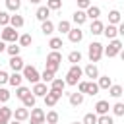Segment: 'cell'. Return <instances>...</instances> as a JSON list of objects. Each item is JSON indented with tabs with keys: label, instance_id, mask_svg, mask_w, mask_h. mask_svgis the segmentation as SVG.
<instances>
[{
	"label": "cell",
	"instance_id": "cell-43",
	"mask_svg": "<svg viewBox=\"0 0 124 124\" xmlns=\"http://www.w3.org/2000/svg\"><path fill=\"white\" fill-rule=\"evenodd\" d=\"M70 29H72V27H70V21H66V19H62V21L58 23V31H60V33H68Z\"/></svg>",
	"mask_w": 124,
	"mask_h": 124
},
{
	"label": "cell",
	"instance_id": "cell-50",
	"mask_svg": "<svg viewBox=\"0 0 124 124\" xmlns=\"http://www.w3.org/2000/svg\"><path fill=\"white\" fill-rule=\"evenodd\" d=\"M6 46H8V45H6V41H2V39H0V52H4V50H6Z\"/></svg>",
	"mask_w": 124,
	"mask_h": 124
},
{
	"label": "cell",
	"instance_id": "cell-32",
	"mask_svg": "<svg viewBox=\"0 0 124 124\" xmlns=\"http://www.w3.org/2000/svg\"><path fill=\"white\" fill-rule=\"evenodd\" d=\"M68 60H70L72 64H79V62H81V52H79V50H72V52L68 54Z\"/></svg>",
	"mask_w": 124,
	"mask_h": 124
},
{
	"label": "cell",
	"instance_id": "cell-8",
	"mask_svg": "<svg viewBox=\"0 0 124 124\" xmlns=\"http://www.w3.org/2000/svg\"><path fill=\"white\" fill-rule=\"evenodd\" d=\"M35 97H45L46 93H48V87H46V83L45 81H37V83H33V91H31Z\"/></svg>",
	"mask_w": 124,
	"mask_h": 124
},
{
	"label": "cell",
	"instance_id": "cell-3",
	"mask_svg": "<svg viewBox=\"0 0 124 124\" xmlns=\"http://www.w3.org/2000/svg\"><path fill=\"white\" fill-rule=\"evenodd\" d=\"M21 76H23V79H27V81H31V83L41 81V74L37 72V68H35V66H23Z\"/></svg>",
	"mask_w": 124,
	"mask_h": 124
},
{
	"label": "cell",
	"instance_id": "cell-1",
	"mask_svg": "<svg viewBox=\"0 0 124 124\" xmlns=\"http://www.w3.org/2000/svg\"><path fill=\"white\" fill-rule=\"evenodd\" d=\"M83 76V70L79 68V64H72V68L68 70V74H66V85H78V81H79V78Z\"/></svg>",
	"mask_w": 124,
	"mask_h": 124
},
{
	"label": "cell",
	"instance_id": "cell-33",
	"mask_svg": "<svg viewBox=\"0 0 124 124\" xmlns=\"http://www.w3.org/2000/svg\"><path fill=\"white\" fill-rule=\"evenodd\" d=\"M29 93H31V89H27V87H23V85H19V87L16 89V97H17V99H21V101H23Z\"/></svg>",
	"mask_w": 124,
	"mask_h": 124
},
{
	"label": "cell",
	"instance_id": "cell-4",
	"mask_svg": "<svg viewBox=\"0 0 124 124\" xmlns=\"http://www.w3.org/2000/svg\"><path fill=\"white\" fill-rule=\"evenodd\" d=\"M0 39L6 41V43H16V41L19 39V35H17V31H16L12 25H6V27L2 29V33H0Z\"/></svg>",
	"mask_w": 124,
	"mask_h": 124
},
{
	"label": "cell",
	"instance_id": "cell-21",
	"mask_svg": "<svg viewBox=\"0 0 124 124\" xmlns=\"http://www.w3.org/2000/svg\"><path fill=\"white\" fill-rule=\"evenodd\" d=\"M81 103H83V93H79V91L78 93H70V105L72 107H79Z\"/></svg>",
	"mask_w": 124,
	"mask_h": 124
},
{
	"label": "cell",
	"instance_id": "cell-54",
	"mask_svg": "<svg viewBox=\"0 0 124 124\" xmlns=\"http://www.w3.org/2000/svg\"><path fill=\"white\" fill-rule=\"evenodd\" d=\"M29 2H31V4H39L41 0H29Z\"/></svg>",
	"mask_w": 124,
	"mask_h": 124
},
{
	"label": "cell",
	"instance_id": "cell-31",
	"mask_svg": "<svg viewBox=\"0 0 124 124\" xmlns=\"http://www.w3.org/2000/svg\"><path fill=\"white\" fill-rule=\"evenodd\" d=\"M48 46H50L52 50H58V48H62L64 45H62V39H60V37H52V39L48 41Z\"/></svg>",
	"mask_w": 124,
	"mask_h": 124
},
{
	"label": "cell",
	"instance_id": "cell-30",
	"mask_svg": "<svg viewBox=\"0 0 124 124\" xmlns=\"http://www.w3.org/2000/svg\"><path fill=\"white\" fill-rule=\"evenodd\" d=\"M6 8L10 12H17L21 8V0H6Z\"/></svg>",
	"mask_w": 124,
	"mask_h": 124
},
{
	"label": "cell",
	"instance_id": "cell-24",
	"mask_svg": "<svg viewBox=\"0 0 124 124\" xmlns=\"http://www.w3.org/2000/svg\"><path fill=\"white\" fill-rule=\"evenodd\" d=\"M41 31H43V35H52V33H54V23H52L50 19L43 21V25H41Z\"/></svg>",
	"mask_w": 124,
	"mask_h": 124
},
{
	"label": "cell",
	"instance_id": "cell-11",
	"mask_svg": "<svg viewBox=\"0 0 124 124\" xmlns=\"http://www.w3.org/2000/svg\"><path fill=\"white\" fill-rule=\"evenodd\" d=\"M103 35H105L107 39H116V35H118V27H116V25H112V23L105 25V29H103Z\"/></svg>",
	"mask_w": 124,
	"mask_h": 124
},
{
	"label": "cell",
	"instance_id": "cell-10",
	"mask_svg": "<svg viewBox=\"0 0 124 124\" xmlns=\"http://www.w3.org/2000/svg\"><path fill=\"white\" fill-rule=\"evenodd\" d=\"M12 116H14V110L10 107H0V124H8Z\"/></svg>",
	"mask_w": 124,
	"mask_h": 124
},
{
	"label": "cell",
	"instance_id": "cell-38",
	"mask_svg": "<svg viewBox=\"0 0 124 124\" xmlns=\"http://www.w3.org/2000/svg\"><path fill=\"white\" fill-rule=\"evenodd\" d=\"M83 124H97V114L95 112H87L83 116Z\"/></svg>",
	"mask_w": 124,
	"mask_h": 124
},
{
	"label": "cell",
	"instance_id": "cell-56",
	"mask_svg": "<svg viewBox=\"0 0 124 124\" xmlns=\"http://www.w3.org/2000/svg\"><path fill=\"white\" fill-rule=\"evenodd\" d=\"M122 89H124V85H122Z\"/></svg>",
	"mask_w": 124,
	"mask_h": 124
},
{
	"label": "cell",
	"instance_id": "cell-34",
	"mask_svg": "<svg viewBox=\"0 0 124 124\" xmlns=\"http://www.w3.org/2000/svg\"><path fill=\"white\" fill-rule=\"evenodd\" d=\"M35 101H37V97H35L33 93H29V95L23 99V107H25V108H33V107H35Z\"/></svg>",
	"mask_w": 124,
	"mask_h": 124
},
{
	"label": "cell",
	"instance_id": "cell-9",
	"mask_svg": "<svg viewBox=\"0 0 124 124\" xmlns=\"http://www.w3.org/2000/svg\"><path fill=\"white\" fill-rule=\"evenodd\" d=\"M8 64H10V68H12L14 72H21V70H23V66H25V64H23V58H21L19 54H17V56H12Z\"/></svg>",
	"mask_w": 124,
	"mask_h": 124
},
{
	"label": "cell",
	"instance_id": "cell-5",
	"mask_svg": "<svg viewBox=\"0 0 124 124\" xmlns=\"http://www.w3.org/2000/svg\"><path fill=\"white\" fill-rule=\"evenodd\" d=\"M122 50V43L118 41V39H110V43H108V46L105 48V54L108 56V58H114L118 52Z\"/></svg>",
	"mask_w": 124,
	"mask_h": 124
},
{
	"label": "cell",
	"instance_id": "cell-6",
	"mask_svg": "<svg viewBox=\"0 0 124 124\" xmlns=\"http://www.w3.org/2000/svg\"><path fill=\"white\" fill-rule=\"evenodd\" d=\"M62 97V91H54V89H48V93L45 95V105L46 107H54L58 103V99Z\"/></svg>",
	"mask_w": 124,
	"mask_h": 124
},
{
	"label": "cell",
	"instance_id": "cell-51",
	"mask_svg": "<svg viewBox=\"0 0 124 124\" xmlns=\"http://www.w3.org/2000/svg\"><path fill=\"white\" fill-rule=\"evenodd\" d=\"M118 35H122V37H124V21L118 25Z\"/></svg>",
	"mask_w": 124,
	"mask_h": 124
},
{
	"label": "cell",
	"instance_id": "cell-53",
	"mask_svg": "<svg viewBox=\"0 0 124 124\" xmlns=\"http://www.w3.org/2000/svg\"><path fill=\"white\" fill-rule=\"evenodd\" d=\"M8 124H21L19 120H12V122H8Z\"/></svg>",
	"mask_w": 124,
	"mask_h": 124
},
{
	"label": "cell",
	"instance_id": "cell-36",
	"mask_svg": "<svg viewBox=\"0 0 124 124\" xmlns=\"http://www.w3.org/2000/svg\"><path fill=\"white\" fill-rule=\"evenodd\" d=\"M17 41H19V46H29V45L33 43V39H31V35H29V33L21 35V37H19Z\"/></svg>",
	"mask_w": 124,
	"mask_h": 124
},
{
	"label": "cell",
	"instance_id": "cell-25",
	"mask_svg": "<svg viewBox=\"0 0 124 124\" xmlns=\"http://www.w3.org/2000/svg\"><path fill=\"white\" fill-rule=\"evenodd\" d=\"M64 87H66V81L60 78H54L50 81V89H54V91H64Z\"/></svg>",
	"mask_w": 124,
	"mask_h": 124
},
{
	"label": "cell",
	"instance_id": "cell-14",
	"mask_svg": "<svg viewBox=\"0 0 124 124\" xmlns=\"http://www.w3.org/2000/svg\"><path fill=\"white\" fill-rule=\"evenodd\" d=\"M83 74L87 76V78H91V79H95V78H99V70H97V66L91 62V64H87L85 68H83Z\"/></svg>",
	"mask_w": 124,
	"mask_h": 124
},
{
	"label": "cell",
	"instance_id": "cell-2",
	"mask_svg": "<svg viewBox=\"0 0 124 124\" xmlns=\"http://www.w3.org/2000/svg\"><path fill=\"white\" fill-rule=\"evenodd\" d=\"M87 56H89V60L95 64V62H99L101 60V56H103V45L101 43H91L89 46H87Z\"/></svg>",
	"mask_w": 124,
	"mask_h": 124
},
{
	"label": "cell",
	"instance_id": "cell-49",
	"mask_svg": "<svg viewBox=\"0 0 124 124\" xmlns=\"http://www.w3.org/2000/svg\"><path fill=\"white\" fill-rule=\"evenodd\" d=\"M85 89H87V81H78V91L85 93Z\"/></svg>",
	"mask_w": 124,
	"mask_h": 124
},
{
	"label": "cell",
	"instance_id": "cell-46",
	"mask_svg": "<svg viewBox=\"0 0 124 124\" xmlns=\"http://www.w3.org/2000/svg\"><path fill=\"white\" fill-rule=\"evenodd\" d=\"M89 6H91L89 0H78V10H87Z\"/></svg>",
	"mask_w": 124,
	"mask_h": 124
},
{
	"label": "cell",
	"instance_id": "cell-27",
	"mask_svg": "<svg viewBox=\"0 0 124 124\" xmlns=\"http://www.w3.org/2000/svg\"><path fill=\"white\" fill-rule=\"evenodd\" d=\"M108 23H112V25L120 23V12L118 10H110L108 12Z\"/></svg>",
	"mask_w": 124,
	"mask_h": 124
},
{
	"label": "cell",
	"instance_id": "cell-19",
	"mask_svg": "<svg viewBox=\"0 0 124 124\" xmlns=\"http://www.w3.org/2000/svg\"><path fill=\"white\" fill-rule=\"evenodd\" d=\"M35 16H37V19H39V21H46V19H48V16H50V10H48L46 6H41V8L37 10V14H35Z\"/></svg>",
	"mask_w": 124,
	"mask_h": 124
},
{
	"label": "cell",
	"instance_id": "cell-42",
	"mask_svg": "<svg viewBox=\"0 0 124 124\" xmlns=\"http://www.w3.org/2000/svg\"><path fill=\"white\" fill-rule=\"evenodd\" d=\"M112 108V112L116 114V116H124V103H116L114 107H110Z\"/></svg>",
	"mask_w": 124,
	"mask_h": 124
},
{
	"label": "cell",
	"instance_id": "cell-15",
	"mask_svg": "<svg viewBox=\"0 0 124 124\" xmlns=\"http://www.w3.org/2000/svg\"><path fill=\"white\" fill-rule=\"evenodd\" d=\"M72 19H74V23H76V25H83V23H85V19H87V14H85L83 10H76Z\"/></svg>",
	"mask_w": 124,
	"mask_h": 124
},
{
	"label": "cell",
	"instance_id": "cell-52",
	"mask_svg": "<svg viewBox=\"0 0 124 124\" xmlns=\"http://www.w3.org/2000/svg\"><path fill=\"white\" fill-rule=\"evenodd\" d=\"M118 54H120V58H122V62H124V48H122V50H120Z\"/></svg>",
	"mask_w": 124,
	"mask_h": 124
},
{
	"label": "cell",
	"instance_id": "cell-44",
	"mask_svg": "<svg viewBox=\"0 0 124 124\" xmlns=\"http://www.w3.org/2000/svg\"><path fill=\"white\" fill-rule=\"evenodd\" d=\"M8 99H10V91L0 85V103H8Z\"/></svg>",
	"mask_w": 124,
	"mask_h": 124
},
{
	"label": "cell",
	"instance_id": "cell-13",
	"mask_svg": "<svg viewBox=\"0 0 124 124\" xmlns=\"http://www.w3.org/2000/svg\"><path fill=\"white\" fill-rule=\"evenodd\" d=\"M14 118H16V120H19V122L27 120V118H29V108H25V107L16 108V110H14Z\"/></svg>",
	"mask_w": 124,
	"mask_h": 124
},
{
	"label": "cell",
	"instance_id": "cell-12",
	"mask_svg": "<svg viewBox=\"0 0 124 124\" xmlns=\"http://www.w3.org/2000/svg\"><path fill=\"white\" fill-rule=\"evenodd\" d=\"M68 39H70L72 43H79V41L83 39V31H81L79 27H76V29H70V31H68Z\"/></svg>",
	"mask_w": 124,
	"mask_h": 124
},
{
	"label": "cell",
	"instance_id": "cell-41",
	"mask_svg": "<svg viewBox=\"0 0 124 124\" xmlns=\"http://www.w3.org/2000/svg\"><path fill=\"white\" fill-rule=\"evenodd\" d=\"M41 79H43V81H45V83H50V81H52V79H54V74H52V72H50V70H45V72H43V74H41Z\"/></svg>",
	"mask_w": 124,
	"mask_h": 124
},
{
	"label": "cell",
	"instance_id": "cell-37",
	"mask_svg": "<svg viewBox=\"0 0 124 124\" xmlns=\"http://www.w3.org/2000/svg\"><path fill=\"white\" fill-rule=\"evenodd\" d=\"M19 48H21V46H19V45H16V43H12L10 46H6V50H8V54H10V56H17V54H19Z\"/></svg>",
	"mask_w": 124,
	"mask_h": 124
},
{
	"label": "cell",
	"instance_id": "cell-48",
	"mask_svg": "<svg viewBox=\"0 0 124 124\" xmlns=\"http://www.w3.org/2000/svg\"><path fill=\"white\" fill-rule=\"evenodd\" d=\"M58 68H60L58 64H48V62H46V68H45V70H50L52 74H56V72H58Z\"/></svg>",
	"mask_w": 124,
	"mask_h": 124
},
{
	"label": "cell",
	"instance_id": "cell-17",
	"mask_svg": "<svg viewBox=\"0 0 124 124\" xmlns=\"http://www.w3.org/2000/svg\"><path fill=\"white\" fill-rule=\"evenodd\" d=\"M103 29H105V23L103 21H99V19H93V23H91V35H101L103 33Z\"/></svg>",
	"mask_w": 124,
	"mask_h": 124
},
{
	"label": "cell",
	"instance_id": "cell-35",
	"mask_svg": "<svg viewBox=\"0 0 124 124\" xmlns=\"http://www.w3.org/2000/svg\"><path fill=\"white\" fill-rule=\"evenodd\" d=\"M85 93H89V95H97L99 93V85L91 79V81H87V89H85Z\"/></svg>",
	"mask_w": 124,
	"mask_h": 124
},
{
	"label": "cell",
	"instance_id": "cell-16",
	"mask_svg": "<svg viewBox=\"0 0 124 124\" xmlns=\"http://www.w3.org/2000/svg\"><path fill=\"white\" fill-rule=\"evenodd\" d=\"M108 108H110L108 101H97V105H95V112L97 114H108Z\"/></svg>",
	"mask_w": 124,
	"mask_h": 124
},
{
	"label": "cell",
	"instance_id": "cell-47",
	"mask_svg": "<svg viewBox=\"0 0 124 124\" xmlns=\"http://www.w3.org/2000/svg\"><path fill=\"white\" fill-rule=\"evenodd\" d=\"M8 79H10V76L4 72V70H0V85H4V83H8Z\"/></svg>",
	"mask_w": 124,
	"mask_h": 124
},
{
	"label": "cell",
	"instance_id": "cell-20",
	"mask_svg": "<svg viewBox=\"0 0 124 124\" xmlns=\"http://www.w3.org/2000/svg\"><path fill=\"white\" fill-rule=\"evenodd\" d=\"M21 81H23V76H21L19 72H14V74L10 76V79H8V83H10V85H14V87H19V85H21Z\"/></svg>",
	"mask_w": 124,
	"mask_h": 124
},
{
	"label": "cell",
	"instance_id": "cell-39",
	"mask_svg": "<svg viewBox=\"0 0 124 124\" xmlns=\"http://www.w3.org/2000/svg\"><path fill=\"white\" fill-rule=\"evenodd\" d=\"M46 8L48 10H60L62 8V0H46Z\"/></svg>",
	"mask_w": 124,
	"mask_h": 124
},
{
	"label": "cell",
	"instance_id": "cell-55",
	"mask_svg": "<svg viewBox=\"0 0 124 124\" xmlns=\"http://www.w3.org/2000/svg\"><path fill=\"white\" fill-rule=\"evenodd\" d=\"M72 124H83V122H72Z\"/></svg>",
	"mask_w": 124,
	"mask_h": 124
},
{
	"label": "cell",
	"instance_id": "cell-40",
	"mask_svg": "<svg viewBox=\"0 0 124 124\" xmlns=\"http://www.w3.org/2000/svg\"><path fill=\"white\" fill-rule=\"evenodd\" d=\"M97 124H114V122H112V116H108V114H99V116H97Z\"/></svg>",
	"mask_w": 124,
	"mask_h": 124
},
{
	"label": "cell",
	"instance_id": "cell-29",
	"mask_svg": "<svg viewBox=\"0 0 124 124\" xmlns=\"http://www.w3.org/2000/svg\"><path fill=\"white\" fill-rule=\"evenodd\" d=\"M45 122H46V124H56V122H58V112H56V110L46 112V114H45Z\"/></svg>",
	"mask_w": 124,
	"mask_h": 124
},
{
	"label": "cell",
	"instance_id": "cell-23",
	"mask_svg": "<svg viewBox=\"0 0 124 124\" xmlns=\"http://www.w3.org/2000/svg\"><path fill=\"white\" fill-rule=\"evenodd\" d=\"M23 23H25V21H23V17H21V16H17V14H16V16H10V25H12L14 29L23 27Z\"/></svg>",
	"mask_w": 124,
	"mask_h": 124
},
{
	"label": "cell",
	"instance_id": "cell-26",
	"mask_svg": "<svg viewBox=\"0 0 124 124\" xmlns=\"http://www.w3.org/2000/svg\"><path fill=\"white\" fill-rule=\"evenodd\" d=\"M108 93H110V97L118 99L120 95H124V89H122V85H110L108 87Z\"/></svg>",
	"mask_w": 124,
	"mask_h": 124
},
{
	"label": "cell",
	"instance_id": "cell-28",
	"mask_svg": "<svg viewBox=\"0 0 124 124\" xmlns=\"http://www.w3.org/2000/svg\"><path fill=\"white\" fill-rule=\"evenodd\" d=\"M99 89H108L110 85H112V79L108 78V76H103V78H99Z\"/></svg>",
	"mask_w": 124,
	"mask_h": 124
},
{
	"label": "cell",
	"instance_id": "cell-18",
	"mask_svg": "<svg viewBox=\"0 0 124 124\" xmlns=\"http://www.w3.org/2000/svg\"><path fill=\"white\" fill-rule=\"evenodd\" d=\"M46 62H48V64H58V66H60V62H62V54H60L58 50H52V52H48Z\"/></svg>",
	"mask_w": 124,
	"mask_h": 124
},
{
	"label": "cell",
	"instance_id": "cell-22",
	"mask_svg": "<svg viewBox=\"0 0 124 124\" xmlns=\"http://www.w3.org/2000/svg\"><path fill=\"white\" fill-rule=\"evenodd\" d=\"M85 14H87L89 19H99V16H101V8H99V6H89Z\"/></svg>",
	"mask_w": 124,
	"mask_h": 124
},
{
	"label": "cell",
	"instance_id": "cell-7",
	"mask_svg": "<svg viewBox=\"0 0 124 124\" xmlns=\"http://www.w3.org/2000/svg\"><path fill=\"white\" fill-rule=\"evenodd\" d=\"M31 124H45V112H43V108H31Z\"/></svg>",
	"mask_w": 124,
	"mask_h": 124
},
{
	"label": "cell",
	"instance_id": "cell-45",
	"mask_svg": "<svg viewBox=\"0 0 124 124\" xmlns=\"http://www.w3.org/2000/svg\"><path fill=\"white\" fill-rule=\"evenodd\" d=\"M8 23H10V14L8 12H0V25L6 27Z\"/></svg>",
	"mask_w": 124,
	"mask_h": 124
}]
</instances>
